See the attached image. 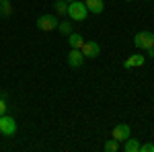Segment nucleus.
Here are the masks:
<instances>
[{
	"label": "nucleus",
	"instance_id": "nucleus-8",
	"mask_svg": "<svg viewBox=\"0 0 154 152\" xmlns=\"http://www.w3.org/2000/svg\"><path fill=\"white\" fill-rule=\"evenodd\" d=\"M144 56H140V54H134V56H130V58L123 62V68L125 70H130V68H136V66H144Z\"/></svg>",
	"mask_w": 154,
	"mask_h": 152
},
{
	"label": "nucleus",
	"instance_id": "nucleus-20",
	"mask_svg": "<svg viewBox=\"0 0 154 152\" xmlns=\"http://www.w3.org/2000/svg\"><path fill=\"white\" fill-rule=\"evenodd\" d=\"M125 2H131V0H125Z\"/></svg>",
	"mask_w": 154,
	"mask_h": 152
},
{
	"label": "nucleus",
	"instance_id": "nucleus-18",
	"mask_svg": "<svg viewBox=\"0 0 154 152\" xmlns=\"http://www.w3.org/2000/svg\"><path fill=\"white\" fill-rule=\"evenodd\" d=\"M146 51H148V58H154V45H152V47H148Z\"/></svg>",
	"mask_w": 154,
	"mask_h": 152
},
{
	"label": "nucleus",
	"instance_id": "nucleus-11",
	"mask_svg": "<svg viewBox=\"0 0 154 152\" xmlns=\"http://www.w3.org/2000/svg\"><path fill=\"white\" fill-rule=\"evenodd\" d=\"M123 150H125V152H138V150H140V144H138V142H136V140H134V138L130 136V138L125 140V146H123Z\"/></svg>",
	"mask_w": 154,
	"mask_h": 152
},
{
	"label": "nucleus",
	"instance_id": "nucleus-16",
	"mask_svg": "<svg viewBox=\"0 0 154 152\" xmlns=\"http://www.w3.org/2000/svg\"><path fill=\"white\" fill-rule=\"evenodd\" d=\"M140 150H142V152H154V144H150V142H146L144 146H140Z\"/></svg>",
	"mask_w": 154,
	"mask_h": 152
},
{
	"label": "nucleus",
	"instance_id": "nucleus-6",
	"mask_svg": "<svg viewBox=\"0 0 154 152\" xmlns=\"http://www.w3.org/2000/svg\"><path fill=\"white\" fill-rule=\"evenodd\" d=\"M130 136H131V132H130V126L128 123H119V126L113 128V138L117 142H125Z\"/></svg>",
	"mask_w": 154,
	"mask_h": 152
},
{
	"label": "nucleus",
	"instance_id": "nucleus-5",
	"mask_svg": "<svg viewBox=\"0 0 154 152\" xmlns=\"http://www.w3.org/2000/svg\"><path fill=\"white\" fill-rule=\"evenodd\" d=\"M80 51H82L84 58H97V56L101 54V45H99L97 41H84L82 47H80Z\"/></svg>",
	"mask_w": 154,
	"mask_h": 152
},
{
	"label": "nucleus",
	"instance_id": "nucleus-10",
	"mask_svg": "<svg viewBox=\"0 0 154 152\" xmlns=\"http://www.w3.org/2000/svg\"><path fill=\"white\" fill-rule=\"evenodd\" d=\"M68 43H70V47H76V49H80L82 47V35L80 33H70L68 35Z\"/></svg>",
	"mask_w": 154,
	"mask_h": 152
},
{
	"label": "nucleus",
	"instance_id": "nucleus-1",
	"mask_svg": "<svg viewBox=\"0 0 154 152\" xmlns=\"http://www.w3.org/2000/svg\"><path fill=\"white\" fill-rule=\"evenodd\" d=\"M86 14H88V8H86V4L80 2V0H72L68 2V17H70L72 21H84L86 19Z\"/></svg>",
	"mask_w": 154,
	"mask_h": 152
},
{
	"label": "nucleus",
	"instance_id": "nucleus-9",
	"mask_svg": "<svg viewBox=\"0 0 154 152\" xmlns=\"http://www.w3.org/2000/svg\"><path fill=\"white\" fill-rule=\"evenodd\" d=\"M84 4H86L88 12H95V14H101L105 11V2L103 0H84Z\"/></svg>",
	"mask_w": 154,
	"mask_h": 152
},
{
	"label": "nucleus",
	"instance_id": "nucleus-4",
	"mask_svg": "<svg viewBox=\"0 0 154 152\" xmlns=\"http://www.w3.org/2000/svg\"><path fill=\"white\" fill-rule=\"evenodd\" d=\"M58 19L54 17V14H41L39 19H37V27L41 29V31H45V33H49V31H54V29H58Z\"/></svg>",
	"mask_w": 154,
	"mask_h": 152
},
{
	"label": "nucleus",
	"instance_id": "nucleus-14",
	"mask_svg": "<svg viewBox=\"0 0 154 152\" xmlns=\"http://www.w3.org/2000/svg\"><path fill=\"white\" fill-rule=\"evenodd\" d=\"M58 31L62 33V35H70V33H72V23H68V21L58 23Z\"/></svg>",
	"mask_w": 154,
	"mask_h": 152
},
{
	"label": "nucleus",
	"instance_id": "nucleus-17",
	"mask_svg": "<svg viewBox=\"0 0 154 152\" xmlns=\"http://www.w3.org/2000/svg\"><path fill=\"white\" fill-rule=\"evenodd\" d=\"M6 113V103H4V99L0 97V115H4Z\"/></svg>",
	"mask_w": 154,
	"mask_h": 152
},
{
	"label": "nucleus",
	"instance_id": "nucleus-12",
	"mask_svg": "<svg viewBox=\"0 0 154 152\" xmlns=\"http://www.w3.org/2000/svg\"><path fill=\"white\" fill-rule=\"evenodd\" d=\"M54 8L58 14H68V2L66 0H56L54 2Z\"/></svg>",
	"mask_w": 154,
	"mask_h": 152
},
{
	"label": "nucleus",
	"instance_id": "nucleus-7",
	"mask_svg": "<svg viewBox=\"0 0 154 152\" xmlns=\"http://www.w3.org/2000/svg\"><path fill=\"white\" fill-rule=\"evenodd\" d=\"M84 62V56L80 49H76V47H72V51L68 54V66L70 68H80Z\"/></svg>",
	"mask_w": 154,
	"mask_h": 152
},
{
	"label": "nucleus",
	"instance_id": "nucleus-13",
	"mask_svg": "<svg viewBox=\"0 0 154 152\" xmlns=\"http://www.w3.org/2000/svg\"><path fill=\"white\" fill-rule=\"evenodd\" d=\"M11 12H12L11 0H2V2H0V17H8Z\"/></svg>",
	"mask_w": 154,
	"mask_h": 152
},
{
	"label": "nucleus",
	"instance_id": "nucleus-15",
	"mask_svg": "<svg viewBox=\"0 0 154 152\" xmlns=\"http://www.w3.org/2000/svg\"><path fill=\"white\" fill-rule=\"evenodd\" d=\"M103 148H105V152H117L119 150V144H117V140L113 138V140H107Z\"/></svg>",
	"mask_w": 154,
	"mask_h": 152
},
{
	"label": "nucleus",
	"instance_id": "nucleus-21",
	"mask_svg": "<svg viewBox=\"0 0 154 152\" xmlns=\"http://www.w3.org/2000/svg\"><path fill=\"white\" fill-rule=\"evenodd\" d=\"M0 2H2V0H0Z\"/></svg>",
	"mask_w": 154,
	"mask_h": 152
},
{
	"label": "nucleus",
	"instance_id": "nucleus-19",
	"mask_svg": "<svg viewBox=\"0 0 154 152\" xmlns=\"http://www.w3.org/2000/svg\"><path fill=\"white\" fill-rule=\"evenodd\" d=\"M66 2H72V0H66Z\"/></svg>",
	"mask_w": 154,
	"mask_h": 152
},
{
	"label": "nucleus",
	"instance_id": "nucleus-3",
	"mask_svg": "<svg viewBox=\"0 0 154 152\" xmlns=\"http://www.w3.org/2000/svg\"><path fill=\"white\" fill-rule=\"evenodd\" d=\"M134 45L140 47V49L152 47L154 45V33H150V31H140V33H136V37H134Z\"/></svg>",
	"mask_w": 154,
	"mask_h": 152
},
{
	"label": "nucleus",
	"instance_id": "nucleus-2",
	"mask_svg": "<svg viewBox=\"0 0 154 152\" xmlns=\"http://www.w3.org/2000/svg\"><path fill=\"white\" fill-rule=\"evenodd\" d=\"M0 134L2 136H6V138H11L17 134V121H14V117L11 115H0Z\"/></svg>",
	"mask_w": 154,
	"mask_h": 152
}]
</instances>
